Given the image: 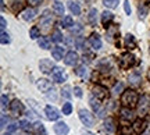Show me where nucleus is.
<instances>
[{
  "label": "nucleus",
  "mask_w": 150,
  "mask_h": 135,
  "mask_svg": "<svg viewBox=\"0 0 150 135\" xmlns=\"http://www.w3.org/2000/svg\"><path fill=\"white\" fill-rule=\"evenodd\" d=\"M121 103H122L125 107H135L138 103H139V96L134 89H128V91H124V93L121 95Z\"/></svg>",
  "instance_id": "1"
},
{
  "label": "nucleus",
  "mask_w": 150,
  "mask_h": 135,
  "mask_svg": "<svg viewBox=\"0 0 150 135\" xmlns=\"http://www.w3.org/2000/svg\"><path fill=\"white\" fill-rule=\"evenodd\" d=\"M150 112V97L147 95L140 96V100L138 103V114L140 117H146Z\"/></svg>",
  "instance_id": "2"
},
{
  "label": "nucleus",
  "mask_w": 150,
  "mask_h": 135,
  "mask_svg": "<svg viewBox=\"0 0 150 135\" xmlns=\"http://www.w3.org/2000/svg\"><path fill=\"white\" fill-rule=\"evenodd\" d=\"M79 120L81 123L86 127H93L95 125V116L91 113V112H88L85 109H81L79 110Z\"/></svg>",
  "instance_id": "3"
},
{
  "label": "nucleus",
  "mask_w": 150,
  "mask_h": 135,
  "mask_svg": "<svg viewBox=\"0 0 150 135\" xmlns=\"http://www.w3.org/2000/svg\"><path fill=\"white\" fill-rule=\"evenodd\" d=\"M135 64H136V59H135L134 54H131V53H125L122 57H121V60H120V65H121L122 68H125V70Z\"/></svg>",
  "instance_id": "4"
},
{
  "label": "nucleus",
  "mask_w": 150,
  "mask_h": 135,
  "mask_svg": "<svg viewBox=\"0 0 150 135\" xmlns=\"http://www.w3.org/2000/svg\"><path fill=\"white\" fill-rule=\"evenodd\" d=\"M39 68H40V71H42L43 74H52L56 67L53 65L52 60H49V59H42L40 61H39Z\"/></svg>",
  "instance_id": "5"
},
{
  "label": "nucleus",
  "mask_w": 150,
  "mask_h": 135,
  "mask_svg": "<svg viewBox=\"0 0 150 135\" xmlns=\"http://www.w3.org/2000/svg\"><path fill=\"white\" fill-rule=\"evenodd\" d=\"M52 78H53L54 82H59V84H63L64 81H67V74H65V71L63 68H60V67H56L52 72Z\"/></svg>",
  "instance_id": "6"
},
{
  "label": "nucleus",
  "mask_w": 150,
  "mask_h": 135,
  "mask_svg": "<svg viewBox=\"0 0 150 135\" xmlns=\"http://www.w3.org/2000/svg\"><path fill=\"white\" fill-rule=\"evenodd\" d=\"M93 95L96 96V99H100V100H106L108 97V91L107 88L102 87V85H96V87L93 88Z\"/></svg>",
  "instance_id": "7"
},
{
  "label": "nucleus",
  "mask_w": 150,
  "mask_h": 135,
  "mask_svg": "<svg viewBox=\"0 0 150 135\" xmlns=\"http://www.w3.org/2000/svg\"><path fill=\"white\" fill-rule=\"evenodd\" d=\"M45 114L50 121H56L60 119V112L54 106H46L45 107Z\"/></svg>",
  "instance_id": "8"
},
{
  "label": "nucleus",
  "mask_w": 150,
  "mask_h": 135,
  "mask_svg": "<svg viewBox=\"0 0 150 135\" xmlns=\"http://www.w3.org/2000/svg\"><path fill=\"white\" fill-rule=\"evenodd\" d=\"M120 36V28L117 25H110L107 28V33H106V39L108 42H114L115 39Z\"/></svg>",
  "instance_id": "9"
},
{
  "label": "nucleus",
  "mask_w": 150,
  "mask_h": 135,
  "mask_svg": "<svg viewBox=\"0 0 150 135\" xmlns=\"http://www.w3.org/2000/svg\"><path fill=\"white\" fill-rule=\"evenodd\" d=\"M36 87H38V89H39L40 92H49L50 89H53L52 82L49 81V80H46V78H40V80H38Z\"/></svg>",
  "instance_id": "10"
},
{
  "label": "nucleus",
  "mask_w": 150,
  "mask_h": 135,
  "mask_svg": "<svg viewBox=\"0 0 150 135\" xmlns=\"http://www.w3.org/2000/svg\"><path fill=\"white\" fill-rule=\"evenodd\" d=\"M10 110L13 114H16V116H20V114L24 113V104H22L18 99H16V100H13L10 104Z\"/></svg>",
  "instance_id": "11"
},
{
  "label": "nucleus",
  "mask_w": 150,
  "mask_h": 135,
  "mask_svg": "<svg viewBox=\"0 0 150 135\" xmlns=\"http://www.w3.org/2000/svg\"><path fill=\"white\" fill-rule=\"evenodd\" d=\"M78 60H79V56H78V53H75V52H68V53L65 54L64 63H65L67 65H71V67H74V65H76Z\"/></svg>",
  "instance_id": "12"
},
{
  "label": "nucleus",
  "mask_w": 150,
  "mask_h": 135,
  "mask_svg": "<svg viewBox=\"0 0 150 135\" xmlns=\"http://www.w3.org/2000/svg\"><path fill=\"white\" fill-rule=\"evenodd\" d=\"M39 25L42 28H50V25H53V18H52V16H49V10H46L45 13H43L42 18H40V21H39Z\"/></svg>",
  "instance_id": "13"
},
{
  "label": "nucleus",
  "mask_w": 150,
  "mask_h": 135,
  "mask_svg": "<svg viewBox=\"0 0 150 135\" xmlns=\"http://www.w3.org/2000/svg\"><path fill=\"white\" fill-rule=\"evenodd\" d=\"M68 131H70L68 125L65 124V123H63V121H60V123H57V124L54 125V132L57 135H67Z\"/></svg>",
  "instance_id": "14"
},
{
  "label": "nucleus",
  "mask_w": 150,
  "mask_h": 135,
  "mask_svg": "<svg viewBox=\"0 0 150 135\" xmlns=\"http://www.w3.org/2000/svg\"><path fill=\"white\" fill-rule=\"evenodd\" d=\"M89 43L95 50H99L102 48V39H100V36L97 33H92L91 38H89Z\"/></svg>",
  "instance_id": "15"
},
{
  "label": "nucleus",
  "mask_w": 150,
  "mask_h": 135,
  "mask_svg": "<svg viewBox=\"0 0 150 135\" xmlns=\"http://www.w3.org/2000/svg\"><path fill=\"white\" fill-rule=\"evenodd\" d=\"M140 82H142V77H140V74L138 71H134V72L129 74V84L131 85L138 87V85H140Z\"/></svg>",
  "instance_id": "16"
},
{
  "label": "nucleus",
  "mask_w": 150,
  "mask_h": 135,
  "mask_svg": "<svg viewBox=\"0 0 150 135\" xmlns=\"http://www.w3.org/2000/svg\"><path fill=\"white\" fill-rule=\"evenodd\" d=\"M112 18H114V14H112L111 11H107V10L103 11V14H102V24L106 28H108V27H110L108 24L112 21Z\"/></svg>",
  "instance_id": "17"
},
{
  "label": "nucleus",
  "mask_w": 150,
  "mask_h": 135,
  "mask_svg": "<svg viewBox=\"0 0 150 135\" xmlns=\"http://www.w3.org/2000/svg\"><path fill=\"white\" fill-rule=\"evenodd\" d=\"M35 14H36V10L32 9V7H28V9H25L21 13V18L25 20V21H29V20H32L33 17H35Z\"/></svg>",
  "instance_id": "18"
},
{
  "label": "nucleus",
  "mask_w": 150,
  "mask_h": 135,
  "mask_svg": "<svg viewBox=\"0 0 150 135\" xmlns=\"http://www.w3.org/2000/svg\"><path fill=\"white\" fill-rule=\"evenodd\" d=\"M121 117H122L124 120H127V121H134L135 114L132 113V110H131V109L124 107L122 110H121Z\"/></svg>",
  "instance_id": "19"
},
{
  "label": "nucleus",
  "mask_w": 150,
  "mask_h": 135,
  "mask_svg": "<svg viewBox=\"0 0 150 135\" xmlns=\"http://www.w3.org/2000/svg\"><path fill=\"white\" fill-rule=\"evenodd\" d=\"M68 9L74 16H79L81 14V6L78 1H68Z\"/></svg>",
  "instance_id": "20"
},
{
  "label": "nucleus",
  "mask_w": 150,
  "mask_h": 135,
  "mask_svg": "<svg viewBox=\"0 0 150 135\" xmlns=\"http://www.w3.org/2000/svg\"><path fill=\"white\" fill-rule=\"evenodd\" d=\"M125 46L128 49H135L136 48V41H135V36L132 33H128L125 35Z\"/></svg>",
  "instance_id": "21"
},
{
  "label": "nucleus",
  "mask_w": 150,
  "mask_h": 135,
  "mask_svg": "<svg viewBox=\"0 0 150 135\" xmlns=\"http://www.w3.org/2000/svg\"><path fill=\"white\" fill-rule=\"evenodd\" d=\"M76 75L81 77L82 80H86V78L89 77V70H88V67H86L85 64L79 65V67L76 68Z\"/></svg>",
  "instance_id": "22"
},
{
  "label": "nucleus",
  "mask_w": 150,
  "mask_h": 135,
  "mask_svg": "<svg viewBox=\"0 0 150 135\" xmlns=\"http://www.w3.org/2000/svg\"><path fill=\"white\" fill-rule=\"evenodd\" d=\"M104 130L108 131V132H115L117 131V127H115V121L112 119H107L104 121Z\"/></svg>",
  "instance_id": "23"
},
{
  "label": "nucleus",
  "mask_w": 150,
  "mask_h": 135,
  "mask_svg": "<svg viewBox=\"0 0 150 135\" xmlns=\"http://www.w3.org/2000/svg\"><path fill=\"white\" fill-rule=\"evenodd\" d=\"M63 54H64V48L57 46V48H54L53 50H52V56H53L54 60H61L63 59Z\"/></svg>",
  "instance_id": "24"
},
{
  "label": "nucleus",
  "mask_w": 150,
  "mask_h": 135,
  "mask_svg": "<svg viewBox=\"0 0 150 135\" xmlns=\"http://www.w3.org/2000/svg\"><path fill=\"white\" fill-rule=\"evenodd\" d=\"M64 4L61 3V1H54L53 4V11L56 13V14H59V16H63L64 14Z\"/></svg>",
  "instance_id": "25"
},
{
  "label": "nucleus",
  "mask_w": 150,
  "mask_h": 135,
  "mask_svg": "<svg viewBox=\"0 0 150 135\" xmlns=\"http://www.w3.org/2000/svg\"><path fill=\"white\" fill-rule=\"evenodd\" d=\"M88 21L91 25H96V21H97V10L96 9H92L89 11V16H88Z\"/></svg>",
  "instance_id": "26"
},
{
  "label": "nucleus",
  "mask_w": 150,
  "mask_h": 135,
  "mask_svg": "<svg viewBox=\"0 0 150 135\" xmlns=\"http://www.w3.org/2000/svg\"><path fill=\"white\" fill-rule=\"evenodd\" d=\"M24 3H25V0H13L11 1V9L17 13V11H20L24 7Z\"/></svg>",
  "instance_id": "27"
},
{
  "label": "nucleus",
  "mask_w": 150,
  "mask_h": 135,
  "mask_svg": "<svg viewBox=\"0 0 150 135\" xmlns=\"http://www.w3.org/2000/svg\"><path fill=\"white\" fill-rule=\"evenodd\" d=\"M33 128L36 131V135H47L46 134V130H45V125L40 123V121H38L33 124Z\"/></svg>",
  "instance_id": "28"
},
{
  "label": "nucleus",
  "mask_w": 150,
  "mask_h": 135,
  "mask_svg": "<svg viewBox=\"0 0 150 135\" xmlns=\"http://www.w3.org/2000/svg\"><path fill=\"white\" fill-rule=\"evenodd\" d=\"M71 25H74L72 17H70V16L63 17V20H61V27L63 28H71Z\"/></svg>",
  "instance_id": "29"
},
{
  "label": "nucleus",
  "mask_w": 150,
  "mask_h": 135,
  "mask_svg": "<svg viewBox=\"0 0 150 135\" xmlns=\"http://www.w3.org/2000/svg\"><path fill=\"white\" fill-rule=\"evenodd\" d=\"M52 41H53V42H56V43L63 42V33L60 32L59 29H54L53 33H52Z\"/></svg>",
  "instance_id": "30"
},
{
  "label": "nucleus",
  "mask_w": 150,
  "mask_h": 135,
  "mask_svg": "<svg viewBox=\"0 0 150 135\" xmlns=\"http://www.w3.org/2000/svg\"><path fill=\"white\" fill-rule=\"evenodd\" d=\"M118 3H120V0H103V4L107 9H115L118 7Z\"/></svg>",
  "instance_id": "31"
},
{
  "label": "nucleus",
  "mask_w": 150,
  "mask_h": 135,
  "mask_svg": "<svg viewBox=\"0 0 150 135\" xmlns=\"http://www.w3.org/2000/svg\"><path fill=\"white\" fill-rule=\"evenodd\" d=\"M124 84L122 82H117L115 85H114V88H112V93L114 95H120V93H124Z\"/></svg>",
  "instance_id": "32"
},
{
  "label": "nucleus",
  "mask_w": 150,
  "mask_h": 135,
  "mask_svg": "<svg viewBox=\"0 0 150 135\" xmlns=\"http://www.w3.org/2000/svg\"><path fill=\"white\" fill-rule=\"evenodd\" d=\"M29 36L32 39H38L39 36H40V29L38 27H32L31 28V31H29Z\"/></svg>",
  "instance_id": "33"
},
{
  "label": "nucleus",
  "mask_w": 150,
  "mask_h": 135,
  "mask_svg": "<svg viewBox=\"0 0 150 135\" xmlns=\"http://www.w3.org/2000/svg\"><path fill=\"white\" fill-rule=\"evenodd\" d=\"M39 46L45 50H47V49H50V41L47 38H40L39 39Z\"/></svg>",
  "instance_id": "34"
},
{
  "label": "nucleus",
  "mask_w": 150,
  "mask_h": 135,
  "mask_svg": "<svg viewBox=\"0 0 150 135\" xmlns=\"http://www.w3.org/2000/svg\"><path fill=\"white\" fill-rule=\"evenodd\" d=\"M72 113V104H71L70 102H67L63 104V114H65V116H70V114Z\"/></svg>",
  "instance_id": "35"
},
{
  "label": "nucleus",
  "mask_w": 150,
  "mask_h": 135,
  "mask_svg": "<svg viewBox=\"0 0 150 135\" xmlns=\"http://www.w3.org/2000/svg\"><path fill=\"white\" fill-rule=\"evenodd\" d=\"M61 95H63V97H65V99H70V97L72 96V93H71V88L68 87V85H65V87L61 89Z\"/></svg>",
  "instance_id": "36"
},
{
  "label": "nucleus",
  "mask_w": 150,
  "mask_h": 135,
  "mask_svg": "<svg viewBox=\"0 0 150 135\" xmlns=\"http://www.w3.org/2000/svg\"><path fill=\"white\" fill-rule=\"evenodd\" d=\"M82 29H83V27L81 25V24H74V27L70 28L71 33H74V35H78V33L82 32Z\"/></svg>",
  "instance_id": "37"
},
{
  "label": "nucleus",
  "mask_w": 150,
  "mask_h": 135,
  "mask_svg": "<svg viewBox=\"0 0 150 135\" xmlns=\"http://www.w3.org/2000/svg\"><path fill=\"white\" fill-rule=\"evenodd\" d=\"M146 14H147V6L146 4H140L139 6V18H145Z\"/></svg>",
  "instance_id": "38"
},
{
  "label": "nucleus",
  "mask_w": 150,
  "mask_h": 135,
  "mask_svg": "<svg viewBox=\"0 0 150 135\" xmlns=\"http://www.w3.org/2000/svg\"><path fill=\"white\" fill-rule=\"evenodd\" d=\"M8 102H10V100H8V96L3 93V95H1V109H3V110H4L7 106H10L11 104V103H8Z\"/></svg>",
  "instance_id": "39"
},
{
  "label": "nucleus",
  "mask_w": 150,
  "mask_h": 135,
  "mask_svg": "<svg viewBox=\"0 0 150 135\" xmlns=\"http://www.w3.org/2000/svg\"><path fill=\"white\" fill-rule=\"evenodd\" d=\"M20 127H21L22 130L28 131L29 128H31V123H29L28 120H21V121H20Z\"/></svg>",
  "instance_id": "40"
},
{
  "label": "nucleus",
  "mask_w": 150,
  "mask_h": 135,
  "mask_svg": "<svg viewBox=\"0 0 150 135\" xmlns=\"http://www.w3.org/2000/svg\"><path fill=\"white\" fill-rule=\"evenodd\" d=\"M75 46L78 49H85V39L83 38H78L75 41Z\"/></svg>",
  "instance_id": "41"
},
{
  "label": "nucleus",
  "mask_w": 150,
  "mask_h": 135,
  "mask_svg": "<svg viewBox=\"0 0 150 135\" xmlns=\"http://www.w3.org/2000/svg\"><path fill=\"white\" fill-rule=\"evenodd\" d=\"M8 42H10V35L6 32V31L4 32H1V43L6 45V43H8Z\"/></svg>",
  "instance_id": "42"
},
{
  "label": "nucleus",
  "mask_w": 150,
  "mask_h": 135,
  "mask_svg": "<svg viewBox=\"0 0 150 135\" xmlns=\"http://www.w3.org/2000/svg\"><path fill=\"white\" fill-rule=\"evenodd\" d=\"M142 124H143V121H142V120H138L134 124V130L136 131V132H139V131L142 130Z\"/></svg>",
  "instance_id": "43"
},
{
  "label": "nucleus",
  "mask_w": 150,
  "mask_h": 135,
  "mask_svg": "<svg viewBox=\"0 0 150 135\" xmlns=\"http://www.w3.org/2000/svg\"><path fill=\"white\" fill-rule=\"evenodd\" d=\"M124 10H125V13H127V14H131V6H129V1L128 0H125V1H124Z\"/></svg>",
  "instance_id": "44"
},
{
  "label": "nucleus",
  "mask_w": 150,
  "mask_h": 135,
  "mask_svg": "<svg viewBox=\"0 0 150 135\" xmlns=\"http://www.w3.org/2000/svg\"><path fill=\"white\" fill-rule=\"evenodd\" d=\"M74 93L76 97H82V89H81L79 87H75L74 88Z\"/></svg>",
  "instance_id": "45"
},
{
  "label": "nucleus",
  "mask_w": 150,
  "mask_h": 135,
  "mask_svg": "<svg viewBox=\"0 0 150 135\" xmlns=\"http://www.w3.org/2000/svg\"><path fill=\"white\" fill-rule=\"evenodd\" d=\"M0 27H1V32H4V28H6V25H7V22H6V20H4V17H0Z\"/></svg>",
  "instance_id": "46"
},
{
  "label": "nucleus",
  "mask_w": 150,
  "mask_h": 135,
  "mask_svg": "<svg viewBox=\"0 0 150 135\" xmlns=\"http://www.w3.org/2000/svg\"><path fill=\"white\" fill-rule=\"evenodd\" d=\"M6 123H8V117H6V114L1 116V128L6 127Z\"/></svg>",
  "instance_id": "47"
},
{
  "label": "nucleus",
  "mask_w": 150,
  "mask_h": 135,
  "mask_svg": "<svg viewBox=\"0 0 150 135\" xmlns=\"http://www.w3.org/2000/svg\"><path fill=\"white\" fill-rule=\"evenodd\" d=\"M16 130H17V124H11L10 127L7 128V132H8V134H11V132H14Z\"/></svg>",
  "instance_id": "48"
},
{
  "label": "nucleus",
  "mask_w": 150,
  "mask_h": 135,
  "mask_svg": "<svg viewBox=\"0 0 150 135\" xmlns=\"http://www.w3.org/2000/svg\"><path fill=\"white\" fill-rule=\"evenodd\" d=\"M50 92H52V93H49V95H47V99H53V100H56V93H54L56 91H54V89H52Z\"/></svg>",
  "instance_id": "49"
},
{
  "label": "nucleus",
  "mask_w": 150,
  "mask_h": 135,
  "mask_svg": "<svg viewBox=\"0 0 150 135\" xmlns=\"http://www.w3.org/2000/svg\"><path fill=\"white\" fill-rule=\"evenodd\" d=\"M40 1H42V0H28V3H29L31 6H38Z\"/></svg>",
  "instance_id": "50"
},
{
  "label": "nucleus",
  "mask_w": 150,
  "mask_h": 135,
  "mask_svg": "<svg viewBox=\"0 0 150 135\" xmlns=\"http://www.w3.org/2000/svg\"><path fill=\"white\" fill-rule=\"evenodd\" d=\"M86 59V61H92V59H93V56H92V54H83V60Z\"/></svg>",
  "instance_id": "51"
},
{
  "label": "nucleus",
  "mask_w": 150,
  "mask_h": 135,
  "mask_svg": "<svg viewBox=\"0 0 150 135\" xmlns=\"http://www.w3.org/2000/svg\"><path fill=\"white\" fill-rule=\"evenodd\" d=\"M143 135H150V124H149V127H147V130L143 132Z\"/></svg>",
  "instance_id": "52"
},
{
  "label": "nucleus",
  "mask_w": 150,
  "mask_h": 135,
  "mask_svg": "<svg viewBox=\"0 0 150 135\" xmlns=\"http://www.w3.org/2000/svg\"><path fill=\"white\" fill-rule=\"evenodd\" d=\"M83 135H95V134H92V132H88V131H86V132H83Z\"/></svg>",
  "instance_id": "53"
},
{
  "label": "nucleus",
  "mask_w": 150,
  "mask_h": 135,
  "mask_svg": "<svg viewBox=\"0 0 150 135\" xmlns=\"http://www.w3.org/2000/svg\"><path fill=\"white\" fill-rule=\"evenodd\" d=\"M149 80H150V72H149Z\"/></svg>",
  "instance_id": "54"
},
{
  "label": "nucleus",
  "mask_w": 150,
  "mask_h": 135,
  "mask_svg": "<svg viewBox=\"0 0 150 135\" xmlns=\"http://www.w3.org/2000/svg\"><path fill=\"white\" fill-rule=\"evenodd\" d=\"M24 135H28V134H24Z\"/></svg>",
  "instance_id": "55"
}]
</instances>
